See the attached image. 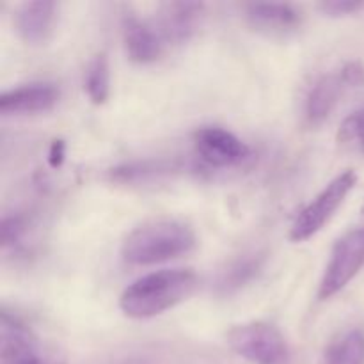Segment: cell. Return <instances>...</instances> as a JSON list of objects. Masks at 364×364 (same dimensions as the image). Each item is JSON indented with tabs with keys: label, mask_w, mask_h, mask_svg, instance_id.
Segmentation results:
<instances>
[{
	"label": "cell",
	"mask_w": 364,
	"mask_h": 364,
	"mask_svg": "<svg viewBox=\"0 0 364 364\" xmlns=\"http://www.w3.org/2000/svg\"><path fill=\"white\" fill-rule=\"evenodd\" d=\"M198 284V276L191 269L156 270L124 288L119 297V309L128 318H153L187 301Z\"/></svg>",
	"instance_id": "cell-1"
},
{
	"label": "cell",
	"mask_w": 364,
	"mask_h": 364,
	"mask_svg": "<svg viewBox=\"0 0 364 364\" xmlns=\"http://www.w3.org/2000/svg\"><path fill=\"white\" fill-rule=\"evenodd\" d=\"M198 237L192 226L178 219H155L128 233L121 245V256L137 267L169 262L192 252Z\"/></svg>",
	"instance_id": "cell-2"
},
{
	"label": "cell",
	"mask_w": 364,
	"mask_h": 364,
	"mask_svg": "<svg viewBox=\"0 0 364 364\" xmlns=\"http://www.w3.org/2000/svg\"><path fill=\"white\" fill-rule=\"evenodd\" d=\"M228 347L251 364H290V348L276 326L245 322L226 334Z\"/></svg>",
	"instance_id": "cell-3"
},
{
	"label": "cell",
	"mask_w": 364,
	"mask_h": 364,
	"mask_svg": "<svg viewBox=\"0 0 364 364\" xmlns=\"http://www.w3.org/2000/svg\"><path fill=\"white\" fill-rule=\"evenodd\" d=\"M0 364H66L20 316L0 313Z\"/></svg>",
	"instance_id": "cell-4"
},
{
	"label": "cell",
	"mask_w": 364,
	"mask_h": 364,
	"mask_svg": "<svg viewBox=\"0 0 364 364\" xmlns=\"http://www.w3.org/2000/svg\"><path fill=\"white\" fill-rule=\"evenodd\" d=\"M355 183H358V174L352 169L343 171L334 180H331L322 188V192L297 213L291 223L290 235H288L290 240L299 244V242L309 240L318 231H322L338 212V208L343 205Z\"/></svg>",
	"instance_id": "cell-5"
},
{
	"label": "cell",
	"mask_w": 364,
	"mask_h": 364,
	"mask_svg": "<svg viewBox=\"0 0 364 364\" xmlns=\"http://www.w3.org/2000/svg\"><path fill=\"white\" fill-rule=\"evenodd\" d=\"M364 267V226L347 231L331 251L318 287V299L327 301L340 294Z\"/></svg>",
	"instance_id": "cell-6"
},
{
	"label": "cell",
	"mask_w": 364,
	"mask_h": 364,
	"mask_svg": "<svg viewBox=\"0 0 364 364\" xmlns=\"http://www.w3.org/2000/svg\"><path fill=\"white\" fill-rule=\"evenodd\" d=\"M194 148L206 166L219 169L240 166L251 155L249 146L223 127H203L196 130Z\"/></svg>",
	"instance_id": "cell-7"
},
{
	"label": "cell",
	"mask_w": 364,
	"mask_h": 364,
	"mask_svg": "<svg viewBox=\"0 0 364 364\" xmlns=\"http://www.w3.org/2000/svg\"><path fill=\"white\" fill-rule=\"evenodd\" d=\"M205 16L201 2H167L160 6L153 25L166 45H185L198 34Z\"/></svg>",
	"instance_id": "cell-8"
},
{
	"label": "cell",
	"mask_w": 364,
	"mask_h": 364,
	"mask_svg": "<svg viewBox=\"0 0 364 364\" xmlns=\"http://www.w3.org/2000/svg\"><path fill=\"white\" fill-rule=\"evenodd\" d=\"M249 27L270 38H287L301 28L302 13L291 4L252 2L244 7Z\"/></svg>",
	"instance_id": "cell-9"
},
{
	"label": "cell",
	"mask_w": 364,
	"mask_h": 364,
	"mask_svg": "<svg viewBox=\"0 0 364 364\" xmlns=\"http://www.w3.org/2000/svg\"><path fill=\"white\" fill-rule=\"evenodd\" d=\"M60 89L52 82H32L0 96L2 116H32L50 112L59 103Z\"/></svg>",
	"instance_id": "cell-10"
},
{
	"label": "cell",
	"mask_w": 364,
	"mask_h": 364,
	"mask_svg": "<svg viewBox=\"0 0 364 364\" xmlns=\"http://www.w3.org/2000/svg\"><path fill=\"white\" fill-rule=\"evenodd\" d=\"M59 6L50 0L23 2L14 13V28L21 41L28 46H43L55 31Z\"/></svg>",
	"instance_id": "cell-11"
},
{
	"label": "cell",
	"mask_w": 364,
	"mask_h": 364,
	"mask_svg": "<svg viewBox=\"0 0 364 364\" xmlns=\"http://www.w3.org/2000/svg\"><path fill=\"white\" fill-rule=\"evenodd\" d=\"M121 32L124 52L132 63L151 64L162 57L166 43L153 23L141 20L135 14H127L121 23Z\"/></svg>",
	"instance_id": "cell-12"
},
{
	"label": "cell",
	"mask_w": 364,
	"mask_h": 364,
	"mask_svg": "<svg viewBox=\"0 0 364 364\" xmlns=\"http://www.w3.org/2000/svg\"><path fill=\"white\" fill-rule=\"evenodd\" d=\"M347 89V84L341 78L340 71L338 73L322 75L315 84L309 89L308 96H306L304 105V116L311 127H318L322 124L331 112L336 107L338 100H340L341 92Z\"/></svg>",
	"instance_id": "cell-13"
},
{
	"label": "cell",
	"mask_w": 364,
	"mask_h": 364,
	"mask_svg": "<svg viewBox=\"0 0 364 364\" xmlns=\"http://www.w3.org/2000/svg\"><path fill=\"white\" fill-rule=\"evenodd\" d=\"M323 364H364V333L350 329L331 341Z\"/></svg>",
	"instance_id": "cell-14"
},
{
	"label": "cell",
	"mask_w": 364,
	"mask_h": 364,
	"mask_svg": "<svg viewBox=\"0 0 364 364\" xmlns=\"http://www.w3.org/2000/svg\"><path fill=\"white\" fill-rule=\"evenodd\" d=\"M84 87L89 100L95 105H103L110 95V70L105 53H96L87 64L84 77Z\"/></svg>",
	"instance_id": "cell-15"
},
{
	"label": "cell",
	"mask_w": 364,
	"mask_h": 364,
	"mask_svg": "<svg viewBox=\"0 0 364 364\" xmlns=\"http://www.w3.org/2000/svg\"><path fill=\"white\" fill-rule=\"evenodd\" d=\"M262 255H251L245 256L244 259H238L237 263L230 267V270H226V274L220 279V288L224 291L237 290V288L244 287L247 281H251L255 277V274L258 272L259 267H262Z\"/></svg>",
	"instance_id": "cell-16"
},
{
	"label": "cell",
	"mask_w": 364,
	"mask_h": 364,
	"mask_svg": "<svg viewBox=\"0 0 364 364\" xmlns=\"http://www.w3.org/2000/svg\"><path fill=\"white\" fill-rule=\"evenodd\" d=\"M338 142L350 151L364 155V109L352 112L338 130Z\"/></svg>",
	"instance_id": "cell-17"
},
{
	"label": "cell",
	"mask_w": 364,
	"mask_h": 364,
	"mask_svg": "<svg viewBox=\"0 0 364 364\" xmlns=\"http://www.w3.org/2000/svg\"><path fill=\"white\" fill-rule=\"evenodd\" d=\"M25 233H27V219L23 215H4L2 224H0V242H2V249L16 247L21 244Z\"/></svg>",
	"instance_id": "cell-18"
},
{
	"label": "cell",
	"mask_w": 364,
	"mask_h": 364,
	"mask_svg": "<svg viewBox=\"0 0 364 364\" xmlns=\"http://www.w3.org/2000/svg\"><path fill=\"white\" fill-rule=\"evenodd\" d=\"M364 2H355V0H326L318 4V9L327 16H347L361 11Z\"/></svg>",
	"instance_id": "cell-19"
},
{
	"label": "cell",
	"mask_w": 364,
	"mask_h": 364,
	"mask_svg": "<svg viewBox=\"0 0 364 364\" xmlns=\"http://www.w3.org/2000/svg\"><path fill=\"white\" fill-rule=\"evenodd\" d=\"M340 75L347 87H358L364 84V66L361 63H355V60L347 63L340 70Z\"/></svg>",
	"instance_id": "cell-20"
},
{
	"label": "cell",
	"mask_w": 364,
	"mask_h": 364,
	"mask_svg": "<svg viewBox=\"0 0 364 364\" xmlns=\"http://www.w3.org/2000/svg\"><path fill=\"white\" fill-rule=\"evenodd\" d=\"M64 156H66V144H64V141H60V139H55V141L52 142V146H50L48 151L50 167L57 169V167L63 166Z\"/></svg>",
	"instance_id": "cell-21"
}]
</instances>
